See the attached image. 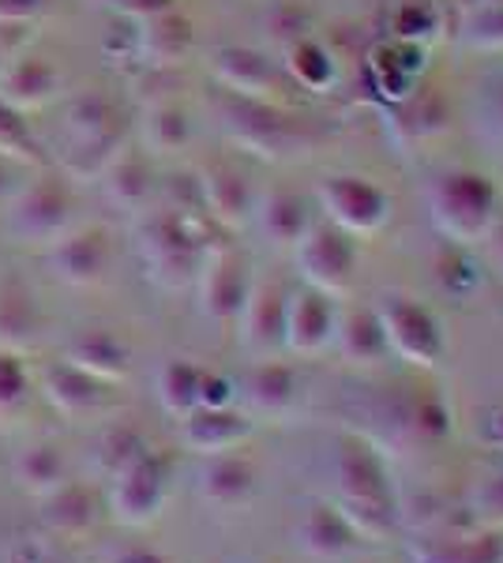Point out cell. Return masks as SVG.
I'll list each match as a JSON object with an SVG mask.
<instances>
[{"mask_svg":"<svg viewBox=\"0 0 503 563\" xmlns=\"http://www.w3.org/2000/svg\"><path fill=\"white\" fill-rule=\"evenodd\" d=\"M335 511L361 541H391L402 526V507L387 466L369 440L346 435L335 455Z\"/></svg>","mask_w":503,"mask_h":563,"instance_id":"cell-1","label":"cell"},{"mask_svg":"<svg viewBox=\"0 0 503 563\" xmlns=\"http://www.w3.org/2000/svg\"><path fill=\"white\" fill-rule=\"evenodd\" d=\"M218 129L233 147L255 154L263 162H297L308 158L319 143L327 140L313 121L289 113L278 102H263V98H241L230 90L215 95Z\"/></svg>","mask_w":503,"mask_h":563,"instance_id":"cell-2","label":"cell"},{"mask_svg":"<svg viewBox=\"0 0 503 563\" xmlns=\"http://www.w3.org/2000/svg\"><path fill=\"white\" fill-rule=\"evenodd\" d=\"M207 214H185L173 207H158V211H143L140 225H135V249L143 256L147 278L162 289H188L199 278L210 241L204 233Z\"/></svg>","mask_w":503,"mask_h":563,"instance_id":"cell-3","label":"cell"},{"mask_svg":"<svg viewBox=\"0 0 503 563\" xmlns=\"http://www.w3.org/2000/svg\"><path fill=\"white\" fill-rule=\"evenodd\" d=\"M425 207L451 244H481L500 225V188L478 169H444L425 185Z\"/></svg>","mask_w":503,"mask_h":563,"instance_id":"cell-4","label":"cell"},{"mask_svg":"<svg viewBox=\"0 0 503 563\" xmlns=\"http://www.w3.org/2000/svg\"><path fill=\"white\" fill-rule=\"evenodd\" d=\"M297 275L305 286L319 289L327 297H346L357 282V267H361V252H357V238L338 230L327 218H316L308 233L294 249Z\"/></svg>","mask_w":503,"mask_h":563,"instance_id":"cell-5","label":"cell"},{"mask_svg":"<svg viewBox=\"0 0 503 563\" xmlns=\"http://www.w3.org/2000/svg\"><path fill=\"white\" fill-rule=\"evenodd\" d=\"M316 203L327 222L346 230L350 238H372L391 222V196L387 188L361 174H331L319 180Z\"/></svg>","mask_w":503,"mask_h":563,"instance_id":"cell-6","label":"cell"},{"mask_svg":"<svg viewBox=\"0 0 503 563\" xmlns=\"http://www.w3.org/2000/svg\"><path fill=\"white\" fill-rule=\"evenodd\" d=\"M383 339H387L391 357H402L417 368H436L444 361V327L425 305L409 294H383L376 305Z\"/></svg>","mask_w":503,"mask_h":563,"instance_id":"cell-7","label":"cell"},{"mask_svg":"<svg viewBox=\"0 0 503 563\" xmlns=\"http://www.w3.org/2000/svg\"><path fill=\"white\" fill-rule=\"evenodd\" d=\"M76 225V199L61 180H39L8 199V233L20 244H57Z\"/></svg>","mask_w":503,"mask_h":563,"instance_id":"cell-8","label":"cell"},{"mask_svg":"<svg viewBox=\"0 0 503 563\" xmlns=\"http://www.w3.org/2000/svg\"><path fill=\"white\" fill-rule=\"evenodd\" d=\"M199 308L215 323H237L244 301L252 289V271L249 260L233 249H210L204 267H199Z\"/></svg>","mask_w":503,"mask_h":563,"instance_id":"cell-9","label":"cell"},{"mask_svg":"<svg viewBox=\"0 0 503 563\" xmlns=\"http://www.w3.org/2000/svg\"><path fill=\"white\" fill-rule=\"evenodd\" d=\"M166 504V462L154 451L128 462L121 474H113L109 488V511L124 526H147Z\"/></svg>","mask_w":503,"mask_h":563,"instance_id":"cell-10","label":"cell"},{"mask_svg":"<svg viewBox=\"0 0 503 563\" xmlns=\"http://www.w3.org/2000/svg\"><path fill=\"white\" fill-rule=\"evenodd\" d=\"M210 76H215L218 90H230L241 98H263V102H278L286 71L274 65L263 49L252 45H218L210 53Z\"/></svg>","mask_w":503,"mask_h":563,"instance_id":"cell-11","label":"cell"},{"mask_svg":"<svg viewBox=\"0 0 503 563\" xmlns=\"http://www.w3.org/2000/svg\"><path fill=\"white\" fill-rule=\"evenodd\" d=\"M286 286L274 278L252 282L249 301H244L237 327H241V346L255 357H274L286 350Z\"/></svg>","mask_w":503,"mask_h":563,"instance_id":"cell-12","label":"cell"},{"mask_svg":"<svg viewBox=\"0 0 503 563\" xmlns=\"http://www.w3.org/2000/svg\"><path fill=\"white\" fill-rule=\"evenodd\" d=\"M451 129V109H447L444 95L417 87L402 102L387 106V135L398 147V154H420L428 143H436Z\"/></svg>","mask_w":503,"mask_h":563,"instance_id":"cell-13","label":"cell"},{"mask_svg":"<svg viewBox=\"0 0 503 563\" xmlns=\"http://www.w3.org/2000/svg\"><path fill=\"white\" fill-rule=\"evenodd\" d=\"M414 563H503V538L481 526H447L409 538Z\"/></svg>","mask_w":503,"mask_h":563,"instance_id":"cell-14","label":"cell"},{"mask_svg":"<svg viewBox=\"0 0 503 563\" xmlns=\"http://www.w3.org/2000/svg\"><path fill=\"white\" fill-rule=\"evenodd\" d=\"M109 260H113V244H109V233L98 230V225H90V230H72V233H64L57 244H50L53 278L72 289L98 286L109 271Z\"/></svg>","mask_w":503,"mask_h":563,"instance_id":"cell-15","label":"cell"},{"mask_svg":"<svg viewBox=\"0 0 503 563\" xmlns=\"http://www.w3.org/2000/svg\"><path fill=\"white\" fill-rule=\"evenodd\" d=\"M338 305L335 297L319 294L313 286H300L286 301V350L297 357L324 353L335 342Z\"/></svg>","mask_w":503,"mask_h":563,"instance_id":"cell-16","label":"cell"},{"mask_svg":"<svg viewBox=\"0 0 503 563\" xmlns=\"http://www.w3.org/2000/svg\"><path fill=\"white\" fill-rule=\"evenodd\" d=\"M199 180V199H204V214L222 230H241L244 222H252L255 211V192L252 180L241 174L230 162H215L196 174Z\"/></svg>","mask_w":503,"mask_h":563,"instance_id":"cell-17","label":"cell"},{"mask_svg":"<svg viewBox=\"0 0 503 563\" xmlns=\"http://www.w3.org/2000/svg\"><path fill=\"white\" fill-rule=\"evenodd\" d=\"M64 90V76L61 68L53 65L50 57H39V53H26V57H15L12 65L0 71V102H8L15 113H39L50 102H57Z\"/></svg>","mask_w":503,"mask_h":563,"instance_id":"cell-18","label":"cell"},{"mask_svg":"<svg viewBox=\"0 0 503 563\" xmlns=\"http://www.w3.org/2000/svg\"><path fill=\"white\" fill-rule=\"evenodd\" d=\"M428 49L420 45H409V42H380L376 49L369 53V76H372V87L383 102H402L406 95H414L420 87V76L428 68Z\"/></svg>","mask_w":503,"mask_h":563,"instance_id":"cell-19","label":"cell"},{"mask_svg":"<svg viewBox=\"0 0 503 563\" xmlns=\"http://www.w3.org/2000/svg\"><path fill=\"white\" fill-rule=\"evenodd\" d=\"M98 180H102L109 203L121 207V211H132V214L147 211L154 192H158V177H154L147 151H135V147H128V143L113 154V162L102 169Z\"/></svg>","mask_w":503,"mask_h":563,"instance_id":"cell-20","label":"cell"},{"mask_svg":"<svg viewBox=\"0 0 503 563\" xmlns=\"http://www.w3.org/2000/svg\"><path fill=\"white\" fill-rule=\"evenodd\" d=\"M42 339V308L31 286L15 275L0 278V353L23 357Z\"/></svg>","mask_w":503,"mask_h":563,"instance_id":"cell-21","label":"cell"},{"mask_svg":"<svg viewBox=\"0 0 503 563\" xmlns=\"http://www.w3.org/2000/svg\"><path fill=\"white\" fill-rule=\"evenodd\" d=\"M249 435H252V421L244 413H237L233 406H222V410L199 406L188 417H181V440H185V448L207 459L241 448Z\"/></svg>","mask_w":503,"mask_h":563,"instance_id":"cell-22","label":"cell"},{"mask_svg":"<svg viewBox=\"0 0 503 563\" xmlns=\"http://www.w3.org/2000/svg\"><path fill=\"white\" fill-rule=\"evenodd\" d=\"M255 225L274 249H297V241L308 233V225L316 222L308 199L294 192V188H267L263 196H255Z\"/></svg>","mask_w":503,"mask_h":563,"instance_id":"cell-23","label":"cell"},{"mask_svg":"<svg viewBox=\"0 0 503 563\" xmlns=\"http://www.w3.org/2000/svg\"><path fill=\"white\" fill-rule=\"evenodd\" d=\"M192 45H196V26L177 8L154 15V20H143L140 38H135V49H140L147 68H181L188 60Z\"/></svg>","mask_w":503,"mask_h":563,"instance_id":"cell-24","label":"cell"},{"mask_svg":"<svg viewBox=\"0 0 503 563\" xmlns=\"http://www.w3.org/2000/svg\"><path fill=\"white\" fill-rule=\"evenodd\" d=\"M331 346H338L342 361H350V365H357V368L383 365V361L391 357L376 308H361V305L338 308V323H335V342H331Z\"/></svg>","mask_w":503,"mask_h":563,"instance_id":"cell-25","label":"cell"},{"mask_svg":"<svg viewBox=\"0 0 503 563\" xmlns=\"http://www.w3.org/2000/svg\"><path fill=\"white\" fill-rule=\"evenodd\" d=\"M64 361L76 368L90 372L102 384H121V379L132 372V350L121 334L106 331V327H95V331H79L76 339L68 342V353Z\"/></svg>","mask_w":503,"mask_h":563,"instance_id":"cell-26","label":"cell"},{"mask_svg":"<svg viewBox=\"0 0 503 563\" xmlns=\"http://www.w3.org/2000/svg\"><path fill=\"white\" fill-rule=\"evenodd\" d=\"M42 390L53 402V410H61L64 417H87L95 410H102L109 384L95 379L90 372L68 365V361H57V365L45 368L42 376Z\"/></svg>","mask_w":503,"mask_h":563,"instance_id":"cell-27","label":"cell"},{"mask_svg":"<svg viewBox=\"0 0 503 563\" xmlns=\"http://www.w3.org/2000/svg\"><path fill=\"white\" fill-rule=\"evenodd\" d=\"M294 538H297V549L316 560H342L346 552H353L357 544H361V538L350 530V522H346L331 504H316L313 511L297 522Z\"/></svg>","mask_w":503,"mask_h":563,"instance_id":"cell-28","label":"cell"},{"mask_svg":"<svg viewBox=\"0 0 503 563\" xmlns=\"http://www.w3.org/2000/svg\"><path fill=\"white\" fill-rule=\"evenodd\" d=\"M199 496L222 511L244 507L255 496V466L237 455H210L204 474H199Z\"/></svg>","mask_w":503,"mask_h":563,"instance_id":"cell-29","label":"cell"},{"mask_svg":"<svg viewBox=\"0 0 503 563\" xmlns=\"http://www.w3.org/2000/svg\"><path fill=\"white\" fill-rule=\"evenodd\" d=\"M282 71H286L289 84H297L300 90H316V95L335 90L338 79H342L335 53L319 38H313V34L282 49Z\"/></svg>","mask_w":503,"mask_h":563,"instance_id":"cell-30","label":"cell"},{"mask_svg":"<svg viewBox=\"0 0 503 563\" xmlns=\"http://www.w3.org/2000/svg\"><path fill=\"white\" fill-rule=\"evenodd\" d=\"M244 402L260 417H286L297 402V372L289 365H255L244 376Z\"/></svg>","mask_w":503,"mask_h":563,"instance_id":"cell-31","label":"cell"},{"mask_svg":"<svg viewBox=\"0 0 503 563\" xmlns=\"http://www.w3.org/2000/svg\"><path fill=\"white\" fill-rule=\"evenodd\" d=\"M140 135L143 147L151 154H181L188 151L192 143V117L188 109L177 102V98H162V102H151L143 109L140 121Z\"/></svg>","mask_w":503,"mask_h":563,"instance_id":"cell-32","label":"cell"},{"mask_svg":"<svg viewBox=\"0 0 503 563\" xmlns=\"http://www.w3.org/2000/svg\"><path fill=\"white\" fill-rule=\"evenodd\" d=\"M42 519L57 533H84L98 519V496L90 485L64 481L50 496H42Z\"/></svg>","mask_w":503,"mask_h":563,"instance_id":"cell-33","label":"cell"},{"mask_svg":"<svg viewBox=\"0 0 503 563\" xmlns=\"http://www.w3.org/2000/svg\"><path fill=\"white\" fill-rule=\"evenodd\" d=\"M68 132L76 143L106 140V135H124L121 106L106 90H84L68 102Z\"/></svg>","mask_w":503,"mask_h":563,"instance_id":"cell-34","label":"cell"},{"mask_svg":"<svg viewBox=\"0 0 503 563\" xmlns=\"http://www.w3.org/2000/svg\"><path fill=\"white\" fill-rule=\"evenodd\" d=\"M12 474H15V481H20L23 493L50 496L53 488L64 485V455L53 448V443H34V448L20 451Z\"/></svg>","mask_w":503,"mask_h":563,"instance_id":"cell-35","label":"cell"},{"mask_svg":"<svg viewBox=\"0 0 503 563\" xmlns=\"http://www.w3.org/2000/svg\"><path fill=\"white\" fill-rule=\"evenodd\" d=\"M391 38L395 42H409V45H420L428 49L444 31V15L433 0H402V4L391 12V23H387Z\"/></svg>","mask_w":503,"mask_h":563,"instance_id":"cell-36","label":"cell"},{"mask_svg":"<svg viewBox=\"0 0 503 563\" xmlns=\"http://www.w3.org/2000/svg\"><path fill=\"white\" fill-rule=\"evenodd\" d=\"M199 379L204 368H196L192 361H170L158 372V402L166 406L170 417H188L192 410H199Z\"/></svg>","mask_w":503,"mask_h":563,"instance_id":"cell-37","label":"cell"},{"mask_svg":"<svg viewBox=\"0 0 503 563\" xmlns=\"http://www.w3.org/2000/svg\"><path fill=\"white\" fill-rule=\"evenodd\" d=\"M455 38L470 53H503V4H478V0H470Z\"/></svg>","mask_w":503,"mask_h":563,"instance_id":"cell-38","label":"cell"},{"mask_svg":"<svg viewBox=\"0 0 503 563\" xmlns=\"http://www.w3.org/2000/svg\"><path fill=\"white\" fill-rule=\"evenodd\" d=\"M473 129L489 147L503 151V71H492L473 95Z\"/></svg>","mask_w":503,"mask_h":563,"instance_id":"cell-39","label":"cell"},{"mask_svg":"<svg viewBox=\"0 0 503 563\" xmlns=\"http://www.w3.org/2000/svg\"><path fill=\"white\" fill-rule=\"evenodd\" d=\"M124 147V135H106V140H84L72 143V151L64 154L61 169L72 180H98L102 169L113 162V154Z\"/></svg>","mask_w":503,"mask_h":563,"instance_id":"cell-40","label":"cell"},{"mask_svg":"<svg viewBox=\"0 0 503 563\" xmlns=\"http://www.w3.org/2000/svg\"><path fill=\"white\" fill-rule=\"evenodd\" d=\"M433 275H436L440 294H447V297H470V294H478V286H481L478 263L470 256H462V244L459 249H444L440 256H436Z\"/></svg>","mask_w":503,"mask_h":563,"instance_id":"cell-41","label":"cell"},{"mask_svg":"<svg viewBox=\"0 0 503 563\" xmlns=\"http://www.w3.org/2000/svg\"><path fill=\"white\" fill-rule=\"evenodd\" d=\"M0 158L8 162H34L42 166V147L26 129L23 113H15L8 102H0Z\"/></svg>","mask_w":503,"mask_h":563,"instance_id":"cell-42","label":"cell"},{"mask_svg":"<svg viewBox=\"0 0 503 563\" xmlns=\"http://www.w3.org/2000/svg\"><path fill=\"white\" fill-rule=\"evenodd\" d=\"M140 455H147V443H143V435L135 429H109L102 443H98V462H102L109 477L121 474L128 462H135Z\"/></svg>","mask_w":503,"mask_h":563,"instance_id":"cell-43","label":"cell"},{"mask_svg":"<svg viewBox=\"0 0 503 563\" xmlns=\"http://www.w3.org/2000/svg\"><path fill=\"white\" fill-rule=\"evenodd\" d=\"M470 519L481 530H500L503 526V474L481 481L470 493Z\"/></svg>","mask_w":503,"mask_h":563,"instance_id":"cell-44","label":"cell"},{"mask_svg":"<svg viewBox=\"0 0 503 563\" xmlns=\"http://www.w3.org/2000/svg\"><path fill=\"white\" fill-rule=\"evenodd\" d=\"M26 368L23 357L15 353H0V413H12L26 398Z\"/></svg>","mask_w":503,"mask_h":563,"instance_id":"cell-45","label":"cell"},{"mask_svg":"<svg viewBox=\"0 0 503 563\" xmlns=\"http://www.w3.org/2000/svg\"><path fill=\"white\" fill-rule=\"evenodd\" d=\"M300 8H294V4H286V8H274L271 12V20H267V31L274 34V38L282 42V49H286V45H294V42H300V38H308V20L305 23H294V20H300Z\"/></svg>","mask_w":503,"mask_h":563,"instance_id":"cell-46","label":"cell"},{"mask_svg":"<svg viewBox=\"0 0 503 563\" xmlns=\"http://www.w3.org/2000/svg\"><path fill=\"white\" fill-rule=\"evenodd\" d=\"M98 4L109 8L113 15H124V20L143 23V20L162 15V12H173V8H177V0H98Z\"/></svg>","mask_w":503,"mask_h":563,"instance_id":"cell-47","label":"cell"},{"mask_svg":"<svg viewBox=\"0 0 503 563\" xmlns=\"http://www.w3.org/2000/svg\"><path fill=\"white\" fill-rule=\"evenodd\" d=\"M199 406H207V410H222V406H233V384L226 376L204 372V379H199Z\"/></svg>","mask_w":503,"mask_h":563,"instance_id":"cell-48","label":"cell"},{"mask_svg":"<svg viewBox=\"0 0 503 563\" xmlns=\"http://www.w3.org/2000/svg\"><path fill=\"white\" fill-rule=\"evenodd\" d=\"M45 12V0H0V26H23Z\"/></svg>","mask_w":503,"mask_h":563,"instance_id":"cell-49","label":"cell"},{"mask_svg":"<svg viewBox=\"0 0 503 563\" xmlns=\"http://www.w3.org/2000/svg\"><path fill=\"white\" fill-rule=\"evenodd\" d=\"M102 563H173V560H166L162 552H154V549H143V544H124V549L106 552Z\"/></svg>","mask_w":503,"mask_h":563,"instance_id":"cell-50","label":"cell"},{"mask_svg":"<svg viewBox=\"0 0 503 563\" xmlns=\"http://www.w3.org/2000/svg\"><path fill=\"white\" fill-rule=\"evenodd\" d=\"M484 440H489L492 448H500V451H503V406H500V410H492V413H489V424H484Z\"/></svg>","mask_w":503,"mask_h":563,"instance_id":"cell-51","label":"cell"},{"mask_svg":"<svg viewBox=\"0 0 503 563\" xmlns=\"http://www.w3.org/2000/svg\"><path fill=\"white\" fill-rule=\"evenodd\" d=\"M15 196V177H12V166L8 158H0V207H8V199Z\"/></svg>","mask_w":503,"mask_h":563,"instance_id":"cell-52","label":"cell"},{"mask_svg":"<svg viewBox=\"0 0 503 563\" xmlns=\"http://www.w3.org/2000/svg\"><path fill=\"white\" fill-rule=\"evenodd\" d=\"M478 4H503V0H478Z\"/></svg>","mask_w":503,"mask_h":563,"instance_id":"cell-53","label":"cell"},{"mask_svg":"<svg viewBox=\"0 0 503 563\" xmlns=\"http://www.w3.org/2000/svg\"><path fill=\"white\" fill-rule=\"evenodd\" d=\"M500 260H503V233H500Z\"/></svg>","mask_w":503,"mask_h":563,"instance_id":"cell-54","label":"cell"}]
</instances>
